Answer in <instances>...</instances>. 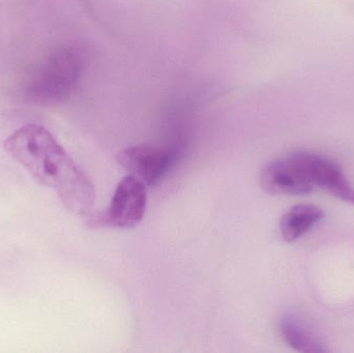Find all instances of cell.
<instances>
[{
  "label": "cell",
  "instance_id": "cell-1",
  "mask_svg": "<svg viewBox=\"0 0 354 353\" xmlns=\"http://www.w3.org/2000/svg\"><path fill=\"white\" fill-rule=\"evenodd\" d=\"M3 147L39 184L55 191L68 211L91 213L95 203L93 182L48 128L25 124L4 140Z\"/></svg>",
  "mask_w": 354,
  "mask_h": 353
},
{
  "label": "cell",
  "instance_id": "cell-2",
  "mask_svg": "<svg viewBox=\"0 0 354 353\" xmlns=\"http://www.w3.org/2000/svg\"><path fill=\"white\" fill-rule=\"evenodd\" d=\"M264 182L274 195L301 196L322 190L354 205V187L344 172L317 153L297 151L270 162L264 169Z\"/></svg>",
  "mask_w": 354,
  "mask_h": 353
},
{
  "label": "cell",
  "instance_id": "cell-3",
  "mask_svg": "<svg viewBox=\"0 0 354 353\" xmlns=\"http://www.w3.org/2000/svg\"><path fill=\"white\" fill-rule=\"evenodd\" d=\"M147 207V184L129 174L118 184L110 207L99 215L89 217V225L135 227L142 221Z\"/></svg>",
  "mask_w": 354,
  "mask_h": 353
},
{
  "label": "cell",
  "instance_id": "cell-4",
  "mask_svg": "<svg viewBox=\"0 0 354 353\" xmlns=\"http://www.w3.org/2000/svg\"><path fill=\"white\" fill-rule=\"evenodd\" d=\"M80 64L74 52H56L39 70L31 86V95L46 103H55L68 97L78 80Z\"/></svg>",
  "mask_w": 354,
  "mask_h": 353
},
{
  "label": "cell",
  "instance_id": "cell-5",
  "mask_svg": "<svg viewBox=\"0 0 354 353\" xmlns=\"http://www.w3.org/2000/svg\"><path fill=\"white\" fill-rule=\"evenodd\" d=\"M174 155L169 149L151 144L133 145L118 153V162L130 175L155 187L168 173Z\"/></svg>",
  "mask_w": 354,
  "mask_h": 353
},
{
  "label": "cell",
  "instance_id": "cell-6",
  "mask_svg": "<svg viewBox=\"0 0 354 353\" xmlns=\"http://www.w3.org/2000/svg\"><path fill=\"white\" fill-rule=\"evenodd\" d=\"M324 218V211L317 205H295L281 218V236L285 242H295L319 224Z\"/></svg>",
  "mask_w": 354,
  "mask_h": 353
},
{
  "label": "cell",
  "instance_id": "cell-7",
  "mask_svg": "<svg viewBox=\"0 0 354 353\" xmlns=\"http://www.w3.org/2000/svg\"><path fill=\"white\" fill-rule=\"evenodd\" d=\"M279 331L287 345L297 352H326L324 344L295 315L286 314L282 316L279 321Z\"/></svg>",
  "mask_w": 354,
  "mask_h": 353
}]
</instances>
